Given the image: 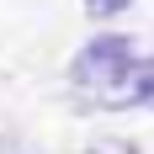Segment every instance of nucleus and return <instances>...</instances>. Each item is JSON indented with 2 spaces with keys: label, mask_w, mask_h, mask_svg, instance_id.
<instances>
[{
  "label": "nucleus",
  "mask_w": 154,
  "mask_h": 154,
  "mask_svg": "<svg viewBox=\"0 0 154 154\" xmlns=\"http://www.w3.org/2000/svg\"><path fill=\"white\" fill-rule=\"evenodd\" d=\"M128 64H133V37H122V32H96L91 43H80L75 64H69V80H75L80 91H91V96H106L122 80Z\"/></svg>",
  "instance_id": "obj_1"
},
{
  "label": "nucleus",
  "mask_w": 154,
  "mask_h": 154,
  "mask_svg": "<svg viewBox=\"0 0 154 154\" xmlns=\"http://www.w3.org/2000/svg\"><path fill=\"white\" fill-rule=\"evenodd\" d=\"M101 106H117V112H122V106H154V53L128 64L122 80L101 96Z\"/></svg>",
  "instance_id": "obj_2"
},
{
  "label": "nucleus",
  "mask_w": 154,
  "mask_h": 154,
  "mask_svg": "<svg viewBox=\"0 0 154 154\" xmlns=\"http://www.w3.org/2000/svg\"><path fill=\"white\" fill-rule=\"evenodd\" d=\"M133 11V0H85V16L91 21H112V16H122Z\"/></svg>",
  "instance_id": "obj_3"
},
{
  "label": "nucleus",
  "mask_w": 154,
  "mask_h": 154,
  "mask_svg": "<svg viewBox=\"0 0 154 154\" xmlns=\"http://www.w3.org/2000/svg\"><path fill=\"white\" fill-rule=\"evenodd\" d=\"M85 154H138V143H128V138H96V143H85Z\"/></svg>",
  "instance_id": "obj_4"
},
{
  "label": "nucleus",
  "mask_w": 154,
  "mask_h": 154,
  "mask_svg": "<svg viewBox=\"0 0 154 154\" xmlns=\"http://www.w3.org/2000/svg\"><path fill=\"white\" fill-rule=\"evenodd\" d=\"M0 154H37V149H32V138H21V133H0Z\"/></svg>",
  "instance_id": "obj_5"
}]
</instances>
